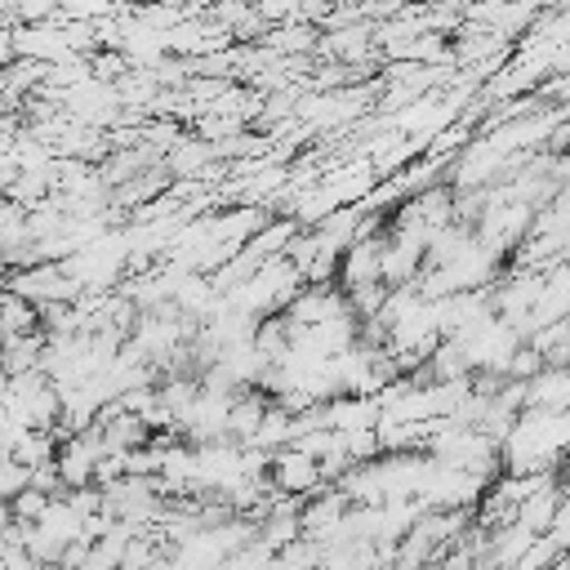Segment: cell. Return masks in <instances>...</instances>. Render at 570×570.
<instances>
[{
	"mask_svg": "<svg viewBox=\"0 0 570 570\" xmlns=\"http://www.w3.org/2000/svg\"><path fill=\"white\" fill-rule=\"evenodd\" d=\"M9 294L27 298L31 307H49V303H67L76 307V298L85 294L76 285V276L62 267V263H36V267H22L9 276Z\"/></svg>",
	"mask_w": 570,
	"mask_h": 570,
	"instance_id": "obj_1",
	"label": "cell"
},
{
	"mask_svg": "<svg viewBox=\"0 0 570 570\" xmlns=\"http://www.w3.org/2000/svg\"><path fill=\"white\" fill-rule=\"evenodd\" d=\"M267 485L276 494H289V499H307V494H316L325 485V476H321V463L312 454H303L298 445H285L267 463Z\"/></svg>",
	"mask_w": 570,
	"mask_h": 570,
	"instance_id": "obj_2",
	"label": "cell"
},
{
	"mask_svg": "<svg viewBox=\"0 0 570 570\" xmlns=\"http://www.w3.org/2000/svg\"><path fill=\"white\" fill-rule=\"evenodd\" d=\"M383 245H387V236H379V232L356 236V240L338 254V285H343V289H356V285L383 281Z\"/></svg>",
	"mask_w": 570,
	"mask_h": 570,
	"instance_id": "obj_3",
	"label": "cell"
},
{
	"mask_svg": "<svg viewBox=\"0 0 570 570\" xmlns=\"http://www.w3.org/2000/svg\"><path fill=\"white\" fill-rule=\"evenodd\" d=\"M294 436H298V423H294V410H285V405H267L263 410V419H258V428H254V436H249V450H263V454H276V450H285V445H294Z\"/></svg>",
	"mask_w": 570,
	"mask_h": 570,
	"instance_id": "obj_4",
	"label": "cell"
},
{
	"mask_svg": "<svg viewBox=\"0 0 570 570\" xmlns=\"http://www.w3.org/2000/svg\"><path fill=\"white\" fill-rule=\"evenodd\" d=\"M557 508H561V481H557V485H548V490H534L530 499H521V503H517V512H512V521H517V525H525L530 534H548V525H552Z\"/></svg>",
	"mask_w": 570,
	"mask_h": 570,
	"instance_id": "obj_5",
	"label": "cell"
},
{
	"mask_svg": "<svg viewBox=\"0 0 570 570\" xmlns=\"http://www.w3.org/2000/svg\"><path fill=\"white\" fill-rule=\"evenodd\" d=\"M31 330H40V316H36V307L27 303V298H18V294H0V338H18V334H31Z\"/></svg>",
	"mask_w": 570,
	"mask_h": 570,
	"instance_id": "obj_6",
	"label": "cell"
},
{
	"mask_svg": "<svg viewBox=\"0 0 570 570\" xmlns=\"http://www.w3.org/2000/svg\"><path fill=\"white\" fill-rule=\"evenodd\" d=\"M557 557H566V552L552 543V534H534V539H530V548L521 552V561H517L512 570H548Z\"/></svg>",
	"mask_w": 570,
	"mask_h": 570,
	"instance_id": "obj_7",
	"label": "cell"
},
{
	"mask_svg": "<svg viewBox=\"0 0 570 570\" xmlns=\"http://www.w3.org/2000/svg\"><path fill=\"white\" fill-rule=\"evenodd\" d=\"M9 383H13V379H9V374H4V370H0V401H4V396H9Z\"/></svg>",
	"mask_w": 570,
	"mask_h": 570,
	"instance_id": "obj_8",
	"label": "cell"
},
{
	"mask_svg": "<svg viewBox=\"0 0 570 570\" xmlns=\"http://www.w3.org/2000/svg\"><path fill=\"white\" fill-rule=\"evenodd\" d=\"M561 476L570 481V450H566V459H561Z\"/></svg>",
	"mask_w": 570,
	"mask_h": 570,
	"instance_id": "obj_9",
	"label": "cell"
}]
</instances>
